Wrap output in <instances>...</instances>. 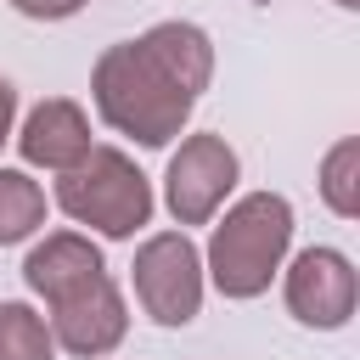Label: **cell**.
<instances>
[{"instance_id":"6da1fadb","label":"cell","mask_w":360,"mask_h":360,"mask_svg":"<svg viewBox=\"0 0 360 360\" xmlns=\"http://www.w3.org/2000/svg\"><path fill=\"white\" fill-rule=\"evenodd\" d=\"M287 242V208L281 202H270V197H259V202H248L225 231H219V287H231V292H253L259 281H264V264L276 259V248Z\"/></svg>"},{"instance_id":"7a4b0ae2","label":"cell","mask_w":360,"mask_h":360,"mask_svg":"<svg viewBox=\"0 0 360 360\" xmlns=\"http://www.w3.org/2000/svg\"><path fill=\"white\" fill-rule=\"evenodd\" d=\"M6 112H11V96H6V84H0V129H6Z\"/></svg>"}]
</instances>
